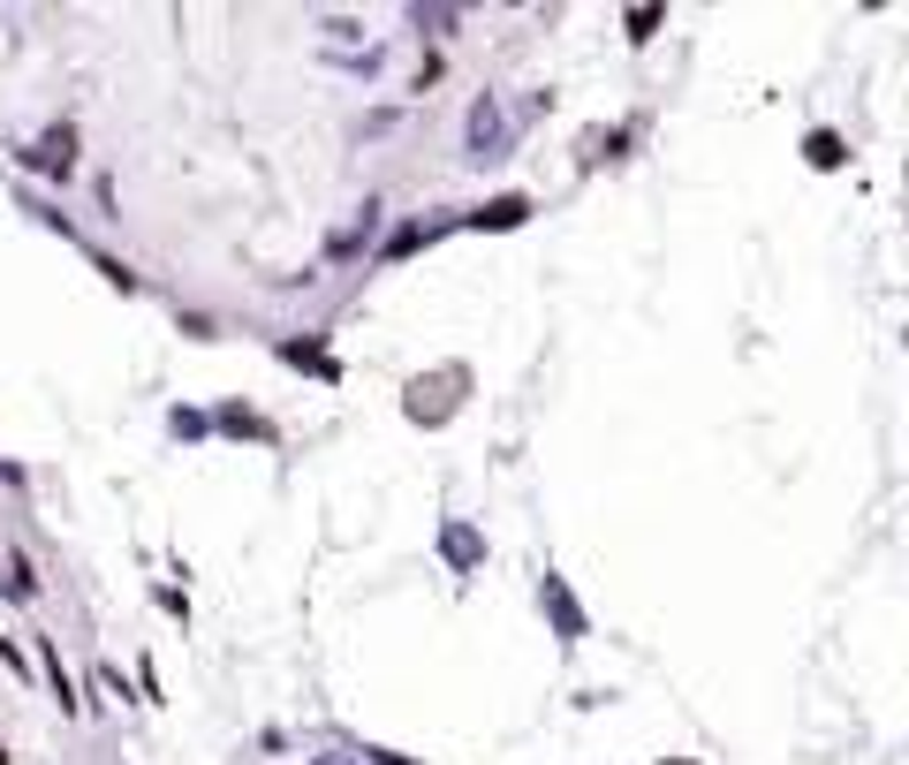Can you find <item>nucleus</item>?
I'll list each match as a JSON object with an SVG mask.
<instances>
[{
    "label": "nucleus",
    "mask_w": 909,
    "mask_h": 765,
    "mask_svg": "<svg viewBox=\"0 0 909 765\" xmlns=\"http://www.w3.org/2000/svg\"><path fill=\"white\" fill-rule=\"evenodd\" d=\"M500 137H508L500 107H493V99H477V107H470V159H500Z\"/></svg>",
    "instance_id": "nucleus-1"
},
{
    "label": "nucleus",
    "mask_w": 909,
    "mask_h": 765,
    "mask_svg": "<svg viewBox=\"0 0 909 765\" xmlns=\"http://www.w3.org/2000/svg\"><path fill=\"white\" fill-rule=\"evenodd\" d=\"M546 614H554V629H561L569 644L584 636V614H577V599H569V584H561V576H546Z\"/></svg>",
    "instance_id": "nucleus-2"
},
{
    "label": "nucleus",
    "mask_w": 909,
    "mask_h": 765,
    "mask_svg": "<svg viewBox=\"0 0 909 765\" xmlns=\"http://www.w3.org/2000/svg\"><path fill=\"white\" fill-rule=\"evenodd\" d=\"M69 159H76V130L61 122V130H46V137H38V153H31V167H53V174H69Z\"/></svg>",
    "instance_id": "nucleus-3"
},
{
    "label": "nucleus",
    "mask_w": 909,
    "mask_h": 765,
    "mask_svg": "<svg viewBox=\"0 0 909 765\" xmlns=\"http://www.w3.org/2000/svg\"><path fill=\"white\" fill-rule=\"evenodd\" d=\"M372 228H379V205L364 197V220H349V228L326 243V258H349V251H364V243H372Z\"/></svg>",
    "instance_id": "nucleus-4"
},
{
    "label": "nucleus",
    "mask_w": 909,
    "mask_h": 765,
    "mask_svg": "<svg viewBox=\"0 0 909 765\" xmlns=\"http://www.w3.org/2000/svg\"><path fill=\"white\" fill-rule=\"evenodd\" d=\"M440 546H448L455 569H477V561H485V546H477V531H470V523H448V538H440Z\"/></svg>",
    "instance_id": "nucleus-5"
},
{
    "label": "nucleus",
    "mask_w": 909,
    "mask_h": 765,
    "mask_svg": "<svg viewBox=\"0 0 909 765\" xmlns=\"http://www.w3.org/2000/svg\"><path fill=\"white\" fill-rule=\"evenodd\" d=\"M523 212H531V197H516V190H508V197H493V205H485V212H470V220H477V228H516Z\"/></svg>",
    "instance_id": "nucleus-6"
},
{
    "label": "nucleus",
    "mask_w": 909,
    "mask_h": 765,
    "mask_svg": "<svg viewBox=\"0 0 909 765\" xmlns=\"http://www.w3.org/2000/svg\"><path fill=\"white\" fill-rule=\"evenodd\" d=\"M433 235H440V228L410 220V228H395V235H387V258H410V251H417V243H433Z\"/></svg>",
    "instance_id": "nucleus-7"
},
{
    "label": "nucleus",
    "mask_w": 909,
    "mask_h": 765,
    "mask_svg": "<svg viewBox=\"0 0 909 765\" xmlns=\"http://www.w3.org/2000/svg\"><path fill=\"white\" fill-rule=\"evenodd\" d=\"M803 153H811V167H841V137H834V130H811Z\"/></svg>",
    "instance_id": "nucleus-8"
},
{
    "label": "nucleus",
    "mask_w": 909,
    "mask_h": 765,
    "mask_svg": "<svg viewBox=\"0 0 909 765\" xmlns=\"http://www.w3.org/2000/svg\"><path fill=\"white\" fill-rule=\"evenodd\" d=\"M0 765H8V751H0Z\"/></svg>",
    "instance_id": "nucleus-9"
}]
</instances>
